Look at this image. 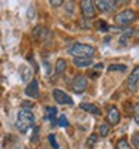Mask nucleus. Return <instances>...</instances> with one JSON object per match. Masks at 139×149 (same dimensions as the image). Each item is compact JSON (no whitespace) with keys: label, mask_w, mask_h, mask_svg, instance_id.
<instances>
[{"label":"nucleus","mask_w":139,"mask_h":149,"mask_svg":"<svg viewBox=\"0 0 139 149\" xmlns=\"http://www.w3.org/2000/svg\"><path fill=\"white\" fill-rule=\"evenodd\" d=\"M34 127V115L33 112L29 109H21L18 112V116H17V128L20 133L26 134L29 131V128Z\"/></svg>","instance_id":"nucleus-1"},{"label":"nucleus","mask_w":139,"mask_h":149,"mask_svg":"<svg viewBox=\"0 0 139 149\" xmlns=\"http://www.w3.org/2000/svg\"><path fill=\"white\" fill-rule=\"evenodd\" d=\"M96 49L91 45H87V43H73L69 48V54L73 55L75 58H91L94 55Z\"/></svg>","instance_id":"nucleus-2"},{"label":"nucleus","mask_w":139,"mask_h":149,"mask_svg":"<svg viewBox=\"0 0 139 149\" xmlns=\"http://www.w3.org/2000/svg\"><path fill=\"white\" fill-rule=\"evenodd\" d=\"M138 18V14L133 10V9H124L121 10L120 14L115 17V22H117V26H129V24H132L133 21H136Z\"/></svg>","instance_id":"nucleus-3"},{"label":"nucleus","mask_w":139,"mask_h":149,"mask_svg":"<svg viewBox=\"0 0 139 149\" xmlns=\"http://www.w3.org/2000/svg\"><path fill=\"white\" fill-rule=\"evenodd\" d=\"M88 86V81L85 74H77L72 81V90L75 93H84Z\"/></svg>","instance_id":"nucleus-4"},{"label":"nucleus","mask_w":139,"mask_h":149,"mask_svg":"<svg viewBox=\"0 0 139 149\" xmlns=\"http://www.w3.org/2000/svg\"><path fill=\"white\" fill-rule=\"evenodd\" d=\"M24 93H26L27 97L30 98H37L41 95V90H39V82H37L36 79H32L29 82V85L26 86V90H24Z\"/></svg>","instance_id":"nucleus-5"},{"label":"nucleus","mask_w":139,"mask_h":149,"mask_svg":"<svg viewBox=\"0 0 139 149\" xmlns=\"http://www.w3.org/2000/svg\"><path fill=\"white\" fill-rule=\"evenodd\" d=\"M53 97H54V100H55L58 104H73L72 98H70L65 91H61V90H58V88L53 90Z\"/></svg>","instance_id":"nucleus-6"},{"label":"nucleus","mask_w":139,"mask_h":149,"mask_svg":"<svg viewBox=\"0 0 139 149\" xmlns=\"http://www.w3.org/2000/svg\"><path fill=\"white\" fill-rule=\"evenodd\" d=\"M81 10H82V15L85 18H93L96 15L94 2H91V0H84V2H81Z\"/></svg>","instance_id":"nucleus-7"},{"label":"nucleus","mask_w":139,"mask_h":149,"mask_svg":"<svg viewBox=\"0 0 139 149\" xmlns=\"http://www.w3.org/2000/svg\"><path fill=\"white\" fill-rule=\"evenodd\" d=\"M138 84H139V66H136L132 72V74L129 76L127 79V88L130 91H136L138 88Z\"/></svg>","instance_id":"nucleus-8"},{"label":"nucleus","mask_w":139,"mask_h":149,"mask_svg":"<svg viewBox=\"0 0 139 149\" xmlns=\"http://www.w3.org/2000/svg\"><path fill=\"white\" fill-rule=\"evenodd\" d=\"M108 124H112V125H115V124L120 122V110L115 107V106H111L109 110H108Z\"/></svg>","instance_id":"nucleus-9"},{"label":"nucleus","mask_w":139,"mask_h":149,"mask_svg":"<svg viewBox=\"0 0 139 149\" xmlns=\"http://www.w3.org/2000/svg\"><path fill=\"white\" fill-rule=\"evenodd\" d=\"M94 3L102 12H109V10L114 9V6L117 5V2H111V0H97V2H94Z\"/></svg>","instance_id":"nucleus-10"},{"label":"nucleus","mask_w":139,"mask_h":149,"mask_svg":"<svg viewBox=\"0 0 139 149\" xmlns=\"http://www.w3.org/2000/svg\"><path fill=\"white\" fill-rule=\"evenodd\" d=\"M45 121H48V122H54V124H57V109L54 107V106H48V107H45Z\"/></svg>","instance_id":"nucleus-11"},{"label":"nucleus","mask_w":139,"mask_h":149,"mask_svg":"<svg viewBox=\"0 0 139 149\" xmlns=\"http://www.w3.org/2000/svg\"><path fill=\"white\" fill-rule=\"evenodd\" d=\"M79 107H81L82 110L88 112V113H91V115H96V116H99L100 113H102V112H100V109H99L97 106L91 104V103H81V104H79Z\"/></svg>","instance_id":"nucleus-12"},{"label":"nucleus","mask_w":139,"mask_h":149,"mask_svg":"<svg viewBox=\"0 0 139 149\" xmlns=\"http://www.w3.org/2000/svg\"><path fill=\"white\" fill-rule=\"evenodd\" d=\"M73 64L77 67H90L93 64L91 58H73Z\"/></svg>","instance_id":"nucleus-13"},{"label":"nucleus","mask_w":139,"mask_h":149,"mask_svg":"<svg viewBox=\"0 0 139 149\" xmlns=\"http://www.w3.org/2000/svg\"><path fill=\"white\" fill-rule=\"evenodd\" d=\"M65 70H66V61L63 58L57 60V63H55V74H61Z\"/></svg>","instance_id":"nucleus-14"},{"label":"nucleus","mask_w":139,"mask_h":149,"mask_svg":"<svg viewBox=\"0 0 139 149\" xmlns=\"http://www.w3.org/2000/svg\"><path fill=\"white\" fill-rule=\"evenodd\" d=\"M109 134V124L108 122H102L99 127V136H102V137H106Z\"/></svg>","instance_id":"nucleus-15"},{"label":"nucleus","mask_w":139,"mask_h":149,"mask_svg":"<svg viewBox=\"0 0 139 149\" xmlns=\"http://www.w3.org/2000/svg\"><path fill=\"white\" fill-rule=\"evenodd\" d=\"M126 70H127V67L124 64H111L108 67V72H126Z\"/></svg>","instance_id":"nucleus-16"},{"label":"nucleus","mask_w":139,"mask_h":149,"mask_svg":"<svg viewBox=\"0 0 139 149\" xmlns=\"http://www.w3.org/2000/svg\"><path fill=\"white\" fill-rule=\"evenodd\" d=\"M117 149H132V146L129 145V142L126 139H120L117 142Z\"/></svg>","instance_id":"nucleus-17"},{"label":"nucleus","mask_w":139,"mask_h":149,"mask_svg":"<svg viewBox=\"0 0 139 149\" xmlns=\"http://www.w3.org/2000/svg\"><path fill=\"white\" fill-rule=\"evenodd\" d=\"M57 124H58L60 127H63V128L69 127V121H67V118H66L65 115H60V116H58V119H57Z\"/></svg>","instance_id":"nucleus-18"},{"label":"nucleus","mask_w":139,"mask_h":149,"mask_svg":"<svg viewBox=\"0 0 139 149\" xmlns=\"http://www.w3.org/2000/svg\"><path fill=\"white\" fill-rule=\"evenodd\" d=\"M48 142H49V145L53 146V149H60V146H58V143L55 140V136L54 134H48Z\"/></svg>","instance_id":"nucleus-19"},{"label":"nucleus","mask_w":139,"mask_h":149,"mask_svg":"<svg viewBox=\"0 0 139 149\" xmlns=\"http://www.w3.org/2000/svg\"><path fill=\"white\" fill-rule=\"evenodd\" d=\"M132 145H133L136 149H139V133H135V134L132 136Z\"/></svg>","instance_id":"nucleus-20"},{"label":"nucleus","mask_w":139,"mask_h":149,"mask_svg":"<svg viewBox=\"0 0 139 149\" xmlns=\"http://www.w3.org/2000/svg\"><path fill=\"white\" fill-rule=\"evenodd\" d=\"M97 139H99L97 134H91L90 137H88V140H87V146H93V145L97 142Z\"/></svg>","instance_id":"nucleus-21"},{"label":"nucleus","mask_w":139,"mask_h":149,"mask_svg":"<svg viewBox=\"0 0 139 149\" xmlns=\"http://www.w3.org/2000/svg\"><path fill=\"white\" fill-rule=\"evenodd\" d=\"M133 112H135V122L139 125V103H136V104H135Z\"/></svg>","instance_id":"nucleus-22"},{"label":"nucleus","mask_w":139,"mask_h":149,"mask_svg":"<svg viewBox=\"0 0 139 149\" xmlns=\"http://www.w3.org/2000/svg\"><path fill=\"white\" fill-rule=\"evenodd\" d=\"M97 26H100L99 29L102 30V31H108V24H106L105 21H99V22H97Z\"/></svg>","instance_id":"nucleus-23"},{"label":"nucleus","mask_w":139,"mask_h":149,"mask_svg":"<svg viewBox=\"0 0 139 149\" xmlns=\"http://www.w3.org/2000/svg\"><path fill=\"white\" fill-rule=\"evenodd\" d=\"M37 133H39V128H34L33 130V137H32V142H37V139H39V136H37Z\"/></svg>","instance_id":"nucleus-24"},{"label":"nucleus","mask_w":139,"mask_h":149,"mask_svg":"<svg viewBox=\"0 0 139 149\" xmlns=\"http://www.w3.org/2000/svg\"><path fill=\"white\" fill-rule=\"evenodd\" d=\"M49 3H51L53 6H60L63 3V0H49Z\"/></svg>","instance_id":"nucleus-25"},{"label":"nucleus","mask_w":139,"mask_h":149,"mask_svg":"<svg viewBox=\"0 0 139 149\" xmlns=\"http://www.w3.org/2000/svg\"><path fill=\"white\" fill-rule=\"evenodd\" d=\"M22 106H26V107H30V106H32V103H29V102H24V103H22Z\"/></svg>","instance_id":"nucleus-26"},{"label":"nucleus","mask_w":139,"mask_h":149,"mask_svg":"<svg viewBox=\"0 0 139 149\" xmlns=\"http://www.w3.org/2000/svg\"><path fill=\"white\" fill-rule=\"evenodd\" d=\"M135 36H136V37H138V39H139V29H138V30L135 31Z\"/></svg>","instance_id":"nucleus-27"}]
</instances>
